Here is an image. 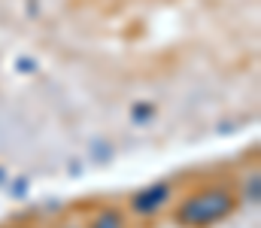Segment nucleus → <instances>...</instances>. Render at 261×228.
<instances>
[{
    "label": "nucleus",
    "mask_w": 261,
    "mask_h": 228,
    "mask_svg": "<svg viewBox=\"0 0 261 228\" xmlns=\"http://www.w3.org/2000/svg\"><path fill=\"white\" fill-rule=\"evenodd\" d=\"M94 228H125V222H122V216H119L116 210H107V213L97 219V225Z\"/></svg>",
    "instance_id": "nucleus-2"
},
{
    "label": "nucleus",
    "mask_w": 261,
    "mask_h": 228,
    "mask_svg": "<svg viewBox=\"0 0 261 228\" xmlns=\"http://www.w3.org/2000/svg\"><path fill=\"white\" fill-rule=\"evenodd\" d=\"M234 210V195L225 189H203L189 195L179 207H176V225L182 228H210L222 222L225 216H231Z\"/></svg>",
    "instance_id": "nucleus-1"
}]
</instances>
